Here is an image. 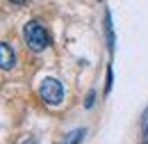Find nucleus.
<instances>
[{"label":"nucleus","instance_id":"obj_6","mask_svg":"<svg viewBox=\"0 0 148 144\" xmlns=\"http://www.w3.org/2000/svg\"><path fill=\"white\" fill-rule=\"evenodd\" d=\"M141 133H144V144H148V108L141 114Z\"/></svg>","mask_w":148,"mask_h":144},{"label":"nucleus","instance_id":"obj_1","mask_svg":"<svg viewBox=\"0 0 148 144\" xmlns=\"http://www.w3.org/2000/svg\"><path fill=\"white\" fill-rule=\"evenodd\" d=\"M23 39H25V44L32 48V51H46L48 48V44H50V37L46 32V28L39 23V21H27L25 23V28H23Z\"/></svg>","mask_w":148,"mask_h":144},{"label":"nucleus","instance_id":"obj_3","mask_svg":"<svg viewBox=\"0 0 148 144\" xmlns=\"http://www.w3.org/2000/svg\"><path fill=\"white\" fill-rule=\"evenodd\" d=\"M14 64H16V55L12 51V46L5 44V41H0V69L2 71H9Z\"/></svg>","mask_w":148,"mask_h":144},{"label":"nucleus","instance_id":"obj_9","mask_svg":"<svg viewBox=\"0 0 148 144\" xmlns=\"http://www.w3.org/2000/svg\"><path fill=\"white\" fill-rule=\"evenodd\" d=\"M23 144H37V140L32 137V140H25V142H23Z\"/></svg>","mask_w":148,"mask_h":144},{"label":"nucleus","instance_id":"obj_7","mask_svg":"<svg viewBox=\"0 0 148 144\" xmlns=\"http://www.w3.org/2000/svg\"><path fill=\"white\" fill-rule=\"evenodd\" d=\"M93 98H96V91H89V94H87V101H84V108L89 110V108H93Z\"/></svg>","mask_w":148,"mask_h":144},{"label":"nucleus","instance_id":"obj_4","mask_svg":"<svg viewBox=\"0 0 148 144\" xmlns=\"http://www.w3.org/2000/svg\"><path fill=\"white\" fill-rule=\"evenodd\" d=\"M105 35H107V48H110V53H114V44H116V39H114V28H112L110 9L105 12Z\"/></svg>","mask_w":148,"mask_h":144},{"label":"nucleus","instance_id":"obj_8","mask_svg":"<svg viewBox=\"0 0 148 144\" xmlns=\"http://www.w3.org/2000/svg\"><path fill=\"white\" fill-rule=\"evenodd\" d=\"M112 89V66H107V91Z\"/></svg>","mask_w":148,"mask_h":144},{"label":"nucleus","instance_id":"obj_2","mask_svg":"<svg viewBox=\"0 0 148 144\" xmlns=\"http://www.w3.org/2000/svg\"><path fill=\"white\" fill-rule=\"evenodd\" d=\"M39 96L48 105H59L64 98V87L57 78H43V82L39 85Z\"/></svg>","mask_w":148,"mask_h":144},{"label":"nucleus","instance_id":"obj_5","mask_svg":"<svg viewBox=\"0 0 148 144\" xmlns=\"http://www.w3.org/2000/svg\"><path fill=\"white\" fill-rule=\"evenodd\" d=\"M84 135H87L84 128H75V130H71V133L62 140V144H80L82 140H84Z\"/></svg>","mask_w":148,"mask_h":144}]
</instances>
